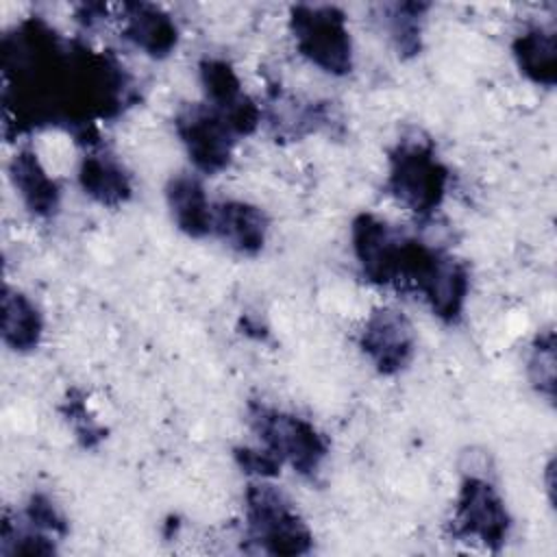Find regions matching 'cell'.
Listing matches in <instances>:
<instances>
[{
  "mask_svg": "<svg viewBox=\"0 0 557 557\" xmlns=\"http://www.w3.org/2000/svg\"><path fill=\"white\" fill-rule=\"evenodd\" d=\"M394 285L416 289L422 294L435 318L453 324L463 313L470 274L463 261L418 239L405 237Z\"/></svg>",
  "mask_w": 557,
  "mask_h": 557,
  "instance_id": "1",
  "label": "cell"
},
{
  "mask_svg": "<svg viewBox=\"0 0 557 557\" xmlns=\"http://www.w3.org/2000/svg\"><path fill=\"white\" fill-rule=\"evenodd\" d=\"M387 191L418 218L440 209L448 187V170L429 139L403 137L389 152Z\"/></svg>",
  "mask_w": 557,
  "mask_h": 557,
  "instance_id": "2",
  "label": "cell"
},
{
  "mask_svg": "<svg viewBox=\"0 0 557 557\" xmlns=\"http://www.w3.org/2000/svg\"><path fill=\"white\" fill-rule=\"evenodd\" d=\"M246 533L268 555H305L313 546V535L294 503L270 483L246 487Z\"/></svg>",
  "mask_w": 557,
  "mask_h": 557,
  "instance_id": "3",
  "label": "cell"
},
{
  "mask_svg": "<svg viewBox=\"0 0 557 557\" xmlns=\"http://www.w3.org/2000/svg\"><path fill=\"white\" fill-rule=\"evenodd\" d=\"M289 33L298 52L331 76L352 70V39L346 13L335 4H294Z\"/></svg>",
  "mask_w": 557,
  "mask_h": 557,
  "instance_id": "4",
  "label": "cell"
},
{
  "mask_svg": "<svg viewBox=\"0 0 557 557\" xmlns=\"http://www.w3.org/2000/svg\"><path fill=\"white\" fill-rule=\"evenodd\" d=\"M248 424L261 440L263 448L287 461L298 474L313 476L329 455L326 437L305 418L250 403Z\"/></svg>",
  "mask_w": 557,
  "mask_h": 557,
  "instance_id": "5",
  "label": "cell"
},
{
  "mask_svg": "<svg viewBox=\"0 0 557 557\" xmlns=\"http://www.w3.org/2000/svg\"><path fill=\"white\" fill-rule=\"evenodd\" d=\"M511 518L498 490L483 476L466 474L457 494L453 533L461 540L481 542L498 550L509 535Z\"/></svg>",
  "mask_w": 557,
  "mask_h": 557,
  "instance_id": "6",
  "label": "cell"
},
{
  "mask_svg": "<svg viewBox=\"0 0 557 557\" xmlns=\"http://www.w3.org/2000/svg\"><path fill=\"white\" fill-rule=\"evenodd\" d=\"M174 131L196 170L202 174H218L228 168L237 135L207 102L183 104L174 115Z\"/></svg>",
  "mask_w": 557,
  "mask_h": 557,
  "instance_id": "7",
  "label": "cell"
},
{
  "mask_svg": "<svg viewBox=\"0 0 557 557\" xmlns=\"http://www.w3.org/2000/svg\"><path fill=\"white\" fill-rule=\"evenodd\" d=\"M359 346L379 374L403 372L416 350V331L409 318L392 307H379L366 320Z\"/></svg>",
  "mask_w": 557,
  "mask_h": 557,
  "instance_id": "8",
  "label": "cell"
},
{
  "mask_svg": "<svg viewBox=\"0 0 557 557\" xmlns=\"http://www.w3.org/2000/svg\"><path fill=\"white\" fill-rule=\"evenodd\" d=\"M207 104L215 109L237 137L250 135L259 122V107L244 94L242 81L226 59L207 57L198 65Z\"/></svg>",
  "mask_w": 557,
  "mask_h": 557,
  "instance_id": "9",
  "label": "cell"
},
{
  "mask_svg": "<svg viewBox=\"0 0 557 557\" xmlns=\"http://www.w3.org/2000/svg\"><path fill=\"white\" fill-rule=\"evenodd\" d=\"M405 235L374 213H359L350 224L352 252L363 276L374 285H394Z\"/></svg>",
  "mask_w": 557,
  "mask_h": 557,
  "instance_id": "10",
  "label": "cell"
},
{
  "mask_svg": "<svg viewBox=\"0 0 557 557\" xmlns=\"http://www.w3.org/2000/svg\"><path fill=\"white\" fill-rule=\"evenodd\" d=\"M211 233H215L231 250L255 257L265 246L268 215L244 200H222L211 207Z\"/></svg>",
  "mask_w": 557,
  "mask_h": 557,
  "instance_id": "11",
  "label": "cell"
},
{
  "mask_svg": "<svg viewBox=\"0 0 557 557\" xmlns=\"http://www.w3.org/2000/svg\"><path fill=\"white\" fill-rule=\"evenodd\" d=\"M122 35L152 59H165L178 44V26L168 11L150 2L122 4Z\"/></svg>",
  "mask_w": 557,
  "mask_h": 557,
  "instance_id": "12",
  "label": "cell"
},
{
  "mask_svg": "<svg viewBox=\"0 0 557 557\" xmlns=\"http://www.w3.org/2000/svg\"><path fill=\"white\" fill-rule=\"evenodd\" d=\"M9 176L24 207L37 218H52L61 202L57 181L46 172L33 148H22L9 163Z\"/></svg>",
  "mask_w": 557,
  "mask_h": 557,
  "instance_id": "13",
  "label": "cell"
},
{
  "mask_svg": "<svg viewBox=\"0 0 557 557\" xmlns=\"http://www.w3.org/2000/svg\"><path fill=\"white\" fill-rule=\"evenodd\" d=\"M81 189L102 207H120L133 194L124 165L109 152H87L78 165Z\"/></svg>",
  "mask_w": 557,
  "mask_h": 557,
  "instance_id": "14",
  "label": "cell"
},
{
  "mask_svg": "<svg viewBox=\"0 0 557 557\" xmlns=\"http://www.w3.org/2000/svg\"><path fill=\"white\" fill-rule=\"evenodd\" d=\"M165 200L178 231L196 239L211 233V205L202 183L196 176H172L165 185Z\"/></svg>",
  "mask_w": 557,
  "mask_h": 557,
  "instance_id": "15",
  "label": "cell"
},
{
  "mask_svg": "<svg viewBox=\"0 0 557 557\" xmlns=\"http://www.w3.org/2000/svg\"><path fill=\"white\" fill-rule=\"evenodd\" d=\"M518 70L535 85L553 87L557 83V37L550 28L533 24L511 41Z\"/></svg>",
  "mask_w": 557,
  "mask_h": 557,
  "instance_id": "16",
  "label": "cell"
},
{
  "mask_svg": "<svg viewBox=\"0 0 557 557\" xmlns=\"http://www.w3.org/2000/svg\"><path fill=\"white\" fill-rule=\"evenodd\" d=\"M2 342L15 352L35 350L44 335L39 309L17 289L4 287L2 294Z\"/></svg>",
  "mask_w": 557,
  "mask_h": 557,
  "instance_id": "17",
  "label": "cell"
},
{
  "mask_svg": "<svg viewBox=\"0 0 557 557\" xmlns=\"http://www.w3.org/2000/svg\"><path fill=\"white\" fill-rule=\"evenodd\" d=\"M426 2H394L383 7V24L403 59L416 57L422 48V22Z\"/></svg>",
  "mask_w": 557,
  "mask_h": 557,
  "instance_id": "18",
  "label": "cell"
},
{
  "mask_svg": "<svg viewBox=\"0 0 557 557\" xmlns=\"http://www.w3.org/2000/svg\"><path fill=\"white\" fill-rule=\"evenodd\" d=\"M324 122L322 107L302 104L292 96L276 91L270 98V126L276 135L300 137L309 131H315Z\"/></svg>",
  "mask_w": 557,
  "mask_h": 557,
  "instance_id": "19",
  "label": "cell"
},
{
  "mask_svg": "<svg viewBox=\"0 0 557 557\" xmlns=\"http://www.w3.org/2000/svg\"><path fill=\"white\" fill-rule=\"evenodd\" d=\"M529 381L548 400L555 398V333L550 329L535 335L529 355Z\"/></svg>",
  "mask_w": 557,
  "mask_h": 557,
  "instance_id": "20",
  "label": "cell"
},
{
  "mask_svg": "<svg viewBox=\"0 0 557 557\" xmlns=\"http://www.w3.org/2000/svg\"><path fill=\"white\" fill-rule=\"evenodd\" d=\"M24 520L52 537H63L67 533L65 518L59 513V509L46 494H33L28 498L24 509Z\"/></svg>",
  "mask_w": 557,
  "mask_h": 557,
  "instance_id": "21",
  "label": "cell"
},
{
  "mask_svg": "<svg viewBox=\"0 0 557 557\" xmlns=\"http://www.w3.org/2000/svg\"><path fill=\"white\" fill-rule=\"evenodd\" d=\"M235 459L239 463V468L248 474H255L259 479H265V476H274L278 474V468H281V459L274 457L270 450L261 448V450H255V448H237L235 450Z\"/></svg>",
  "mask_w": 557,
  "mask_h": 557,
  "instance_id": "22",
  "label": "cell"
},
{
  "mask_svg": "<svg viewBox=\"0 0 557 557\" xmlns=\"http://www.w3.org/2000/svg\"><path fill=\"white\" fill-rule=\"evenodd\" d=\"M65 416L67 420L74 424L83 446H94L96 440L102 437V429L96 426V422L91 418H87V409L83 400H65Z\"/></svg>",
  "mask_w": 557,
  "mask_h": 557,
  "instance_id": "23",
  "label": "cell"
}]
</instances>
